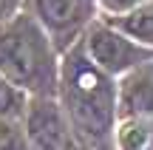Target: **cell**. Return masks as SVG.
<instances>
[{"mask_svg":"<svg viewBox=\"0 0 153 150\" xmlns=\"http://www.w3.org/2000/svg\"><path fill=\"white\" fill-rule=\"evenodd\" d=\"M0 74L11 85L48 96L57 79V71H54L48 34L34 23V17L23 14L0 26Z\"/></svg>","mask_w":153,"mask_h":150,"instance_id":"6da1fadb","label":"cell"},{"mask_svg":"<svg viewBox=\"0 0 153 150\" xmlns=\"http://www.w3.org/2000/svg\"><path fill=\"white\" fill-rule=\"evenodd\" d=\"M60 82L74 122L88 136H105L114 122V85L108 74L97 62H88L82 48H71L62 60Z\"/></svg>","mask_w":153,"mask_h":150,"instance_id":"7a4b0ae2","label":"cell"},{"mask_svg":"<svg viewBox=\"0 0 153 150\" xmlns=\"http://www.w3.org/2000/svg\"><path fill=\"white\" fill-rule=\"evenodd\" d=\"M85 48L91 54V60L102 68L105 74H122L128 68L139 65L150 57L148 48L133 45L128 37H122L119 31L108 26H91L85 34Z\"/></svg>","mask_w":153,"mask_h":150,"instance_id":"3957f363","label":"cell"},{"mask_svg":"<svg viewBox=\"0 0 153 150\" xmlns=\"http://www.w3.org/2000/svg\"><path fill=\"white\" fill-rule=\"evenodd\" d=\"M26 136L31 150H65L71 145L65 119H62L54 99H48V96L31 99L28 116H26Z\"/></svg>","mask_w":153,"mask_h":150,"instance_id":"277c9868","label":"cell"},{"mask_svg":"<svg viewBox=\"0 0 153 150\" xmlns=\"http://www.w3.org/2000/svg\"><path fill=\"white\" fill-rule=\"evenodd\" d=\"M31 6L40 26L57 40L60 48L71 43L91 17V0H31Z\"/></svg>","mask_w":153,"mask_h":150,"instance_id":"5b68a950","label":"cell"},{"mask_svg":"<svg viewBox=\"0 0 153 150\" xmlns=\"http://www.w3.org/2000/svg\"><path fill=\"white\" fill-rule=\"evenodd\" d=\"M122 108L128 111V116H153V68H142V71L131 74L125 79L122 88Z\"/></svg>","mask_w":153,"mask_h":150,"instance_id":"8992f818","label":"cell"},{"mask_svg":"<svg viewBox=\"0 0 153 150\" xmlns=\"http://www.w3.org/2000/svg\"><path fill=\"white\" fill-rule=\"evenodd\" d=\"M114 23L125 34H131V37L153 43V0L139 6V9H133V11H128V14H122V17H116Z\"/></svg>","mask_w":153,"mask_h":150,"instance_id":"52a82bcc","label":"cell"},{"mask_svg":"<svg viewBox=\"0 0 153 150\" xmlns=\"http://www.w3.org/2000/svg\"><path fill=\"white\" fill-rule=\"evenodd\" d=\"M153 145V128L145 119H128L119 130V147L122 150H150Z\"/></svg>","mask_w":153,"mask_h":150,"instance_id":"ba28073f","label":"cell"},{"mask_svg":"<svg viewBox=\"0 0 153 150\" xmlns=\"http://www.w3.org/2000/svg\"><path fill=\"white\" fill-rule=\"evenodd\" d=\"M0 150H26L23 133L14 122H0Z\"/></svg>","mask_w":153,"mask_h":150,"instance_id":"9c48e42d","label":"cell"},{"mask_svg":"<svg viewBox=\"0 0 153 150\" xmlns=\"http://www.w3.org/2000/svg\"><path fill=\"white\" fill-rule=\"evenodd\" d=\"M17 105H20V102H17V94H14V88H11V82L0 74V116H9Z\"/></svg>","mask_w":153,"mask_h":150,"instance_id":"30bf717a","label":"cell"},{"mask_svg":"<svg viewBox=\"0 0 153 150\" xmlns=\"http://www.w3.org/2000/svg\"><path fill=\"white\" fill-rule=\"evenodd\" d=\"M102 3H105L108 11H131L139 0H102Z\"/></svg>","mask_w":153,"mask_h":150,"instance_id":"8fae6325","label":"cell"},{"mask_svg":"<svg viewBox=\"0 0 153 150\" xmlns=\"http://www.w3.org/2000/svg\"><path fill=\"white\" fill-rule=\"evenodd\" d=\"M14 6H17V0H0V23L14 11Z\"/></svg>","mask_w":153,"mask_h":150,"instance_id":"7c38bea8","label":"cell"},{"mask_svg":"<svg viewBox=\"0 0 153 150\" xmlns=\"http://www.w3.org/2000/svg\"><path fill=\"white\" fill-rule=\"evenodd\" d=\"M65 150H85V147H82V145H74V142H71V145H68Z\"/></svg>","mask_w":153,"mask_h":150,"instance_id":"4fadbf2b","label":"cell"}]
</instances>
